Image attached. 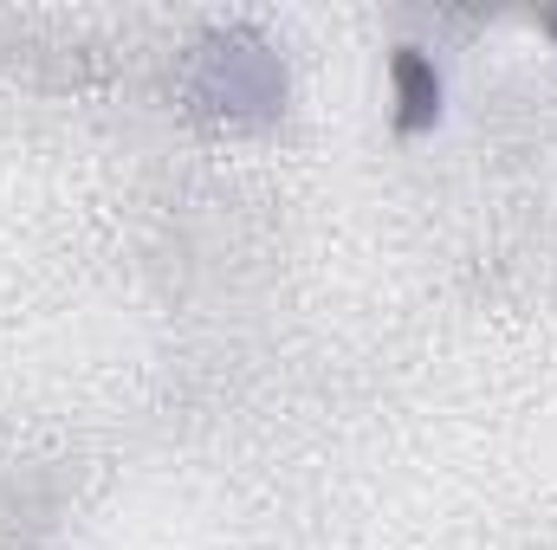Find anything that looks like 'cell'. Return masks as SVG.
Returning a JSON list of instances; mask_svg holds the SVG:
<instances>
[{"label": "cell", "mask_w": 557, "mask_h": 550, "mask_svg": "<svg viewBox=\"0 0 557 550\" xmlns=\"http://www.w3.org/2000/svg\"><path fill=\"white\" fill-rule=\"evenodd\" d=\"M545 33H552V39H557V13H545Z\"/></svg>", "instance_id": "obj_3"}, {"label": "cell", "mask_w": 557, "mask_h": 550, "mask_svg": "<svg viewBox=\"0 0 557 550\" xmlns=\"http://www.w3.org/2000/svg\"><path fill=\"white\" fill-rule=\"evenodd\" d=\"M188 91H195V104H201L208 117L267 124L278 104H285V72H278L273 46H267L260 33H208Z\"/></svg>", "instance_id": "obj_1"}, {"label": "cell", "mask_w": 557, "mask_h": 550, "mask_svg": "<svg viewBox=\"0 0 557 550\" xmlns=\"http://www.w3.org/2000/svg\"><path fill=\"white\" fill-rule=\"evenodd\" d=\"M389 85H396V130L403 137H421L441 124V72L421 46H396L389 59Z\"/></svg>", "instance_id": "obj_2"}]
</instances>
